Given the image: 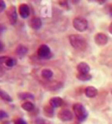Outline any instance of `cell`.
Here are the masks:
<instances>
[{
    "instance_id": "cell-1",
    "label": "cell",
    "mask_w": 112,
    "mask_h": 124,
    "mask_svg": "<svg viewBox=\"0 0 112 124\" xmlns=\"http://www.w3.org/2000/svg\"><path fill=\"white\" fill-rule=\"evenodd\" d=\"M68 41H69V44L72 45L75 49L79 50V51H84L87 47V43H86V40L80 35H69L68 36Z\"/></svg>"
},
{
    "instance_id": "cell-2",
    "label": "cell",
    "mask_w": 112,
    "mask_h": 124,
    "mask_svg": "<svg viewBox=\"0 0 112 124\" xmlns=\"http://www.w3.org/2000/svg\"><path fill=\"white\" fill-rule=\"evenodd\" d=\"M73 26L78 32H84L88 28V22L83 17H75L73 21Z\"/></svg>"
},
{
    "instance_id": "cell-3",
    "label": "cell",
    "mask_w": 112,
    "mask_h": 124,
    "mask_svg": "<svg viewBox=\"0 0 112 124\" xmlns=\"http://www.w3.org/2000/svg\"><path fill=\"white\" fill-rule=\"evenodd\" d=\"M73 110L79 121H82L87 117V111L84 108V106L82 104H80V103H75L73 106Z\"/></svg>"
},
{
    "instance_id": "cell-4",
    "label": "cell",
    "mask_w": 112,
    "mask_h": 124,
    "mask_svg": "<svg viewBox=\"0 0 112 124\" xmlns=\"http://www.w3.org/2000/svg\"><path fill=\"white\" fill-rule=\"evenodd\" d=\"M38 56L43 59V60H48L50 58H52V53H51V49L49 46L43 44L38 48Z\"/></svg>"
},
{
    "instance_id": "cell-5",
    "label": "cell",
    "mask_w": 112,
    "mask_h": 124,
    "mask_svg": "<svg viewBox=\"0 0 112 124\" xmlns=\"http://www.w3.org/2000/svg\"><path fill=\"white\" fill-rule=\"evenodd\" d=\"M7 16L9 19V22L11 25H15L17 23V18H18V14H17V9L15 6H10L8 8L7 11Z\"/></svg>"
},
{
    "instance_id": "cell-6",
    "label": "cell",
    "mask_w": 112,
    "mask_h": 124,
    "mask_svg": "<svg viewBox=\"0 0 112 124\" xmlns=\"http://www.w3.org/2000/svg\"><path fill=\"white\" fill-rule=\"evenodd\" d=\"M94 41L98 46H105L108 43V37L104 33L99 32L94 36Z\"/></svg>"
},
{
    "instance_id": "cell-7",
    "label": "cell",
    "mask_w": 112,
    "mask_h": 124,
    "mask_svg": "<svg viewBox=\"0 0 112 124\" xmlns=\"http://www.w3.org/2000/svg\"><path fill=\"white\" fill-rule=\"evenodd\" d=\"M18 12H19L20 16H21L23 19H26L30 15V7L27 4H24V3L20 4L19 7H18Z\"/></svg>"
},
{
    "instance_id": "cell-8",
    "label": "cell",
    "mask_w": 112,
    "mask_h": 124,
    "mask_svg": "<svg viewBox=\"0 0 112 124\" xmlns=\"http://www.w3.org/2000/svg\"><path fill=\"white\" fill-rule=\"evenodd\" d=\"M59 118L62 121H70L73 119V113L68 109H63L59 113Z\"/></svg>"
},
{
    "instance_id": "cell-9",
    "label": "cell",
    "mask_w": 112,
    "mask_h": 124,
    "mask_svg": "<svg viewBox=\"0 0 112 124\" xmlns=\"http://www.w3.org/2000/svg\"><path fill=\"white\" fill-rule=\"evenodd\" d=\"M29 26L33 30H39L42 27V20L39 17H33L29 20Z\"/></svg>"
},
{
    "instance_id": "cell-10",
    "label": "cell",
    "mask_w": 112,
    "mask_h": 124,
    "mask_svg": "<svg viewBox=\"0 0 112 124\" xmlns=\"http://www.w3.org/2000/svg\"><path fill=\"white\" fill-rule=\"evenodd\" d=\"M63 104H64L63 99L60 98V97H59V96H57V97H53V98H51V100H50V105L52 106L53 108L60 107Z\"/></svg>"
},
{
    "instance_id": "cell-11",
    "label": "cell",
    "mask_w": 112,
    "mask_h": 124,
    "mask_svg": "<svg viewBox=\"0 0 112 124\" xmlns=\"http://www.w3.org/2000/svg\"><path fill=\"white\" fill-rule=\"evenodd\" d=\"M84 93L87 97H90V98H92V97H95L98 93V90L94 87V86H87L84 90Z\"/></svg>"
},
{
    "instance_id": "cell-12",
    "label": "cell",
    "mask_w": 112,
    "mask_h": 124,
    "mask_svg": "<svg viewBox=\"0 0 112 124\" xmlns=\"http://www.w3.org/2000/svg\"><path fill=\"white\" fill-rule=\"evenodd\" d=\"M77 70L79 74H89L90 70V67L86 64V63H79L77 65Z\"/></svg>"
},
{
    "instance_id": "cell-13",
    "label": "cell",
    "mask_w": 112,
    "mask_h": 124,
    "mask_svg": "<svg viewBox=\"0 0 112 124\" xmlns=\"http://www.w3.org/2000/svg\"><path fill=\"white\" fill-rule=\"evenodd\" d=\"M15 53L17 56L19 57H24L27 53H28V48L24 45H19L17 48H16V51H15Z\"/></svg>"
},
{
    "instance_id": "cell-14",
    "label": "cell",
    "mask_w": 112,
    "mask_h": 124,
    "mask_svg": "<svg viewBox=\"0 0 112 124\" xmlns=\"http://www.w3.org/2000/svg\"><path fill=\"white\" fill-rule=\"evenodd\" d=\"M41 76L46 79H50V78H53L54 73H53V70H50V69H44V70H42V71H41Z\"/></svg>"
},
{
    "instance_id": "cell-15",
    "label": "cell",
    "mask_w": 112,
    "mask_h": 124,
    "mask_svg": "<svg viewBox=\"0 0 112 124\" xmlns=\"http://www.w3.org/2000/svg\"><path fill=\"white\" fill-rule=\"evenodd\" d=\"M34 107H35V105L30 101H26L22 104V108L26 111H32V110H34Z\"/></svg>"
},
{
    "instance_id": "cell-16",
    "label": "cell",
    "mask_w": 112,
    "mask_h": 124,
    "mask_svg": "<svg viewBox=\"0 0 112 124\" xmlns=\"http://www.w3.org/2000/svg\"><path fill=\"white\" fill-rule=\"evenodd\" d=\"M0 98H2L3 100H5V101H12V98H11V96H10L6 91H4V90H2V89H0Z\"/></svg>"
},
{
    "instance_id": "cell-17",
    "label": "cell",
    "mask_w": 112,
    "mask_h": 124,
    "mask_svg": "<svg viewBox=\"0 0 112 124\" xmlns=\"http://www.w3.org/2000/svg\"><path fill=\"white\" fill-rule=\"evenodd\" d=\"M76 78H78L79 80H82V81H85V80H89L91 78V75L89 74H79L76 75Z\"/></svg>"
},
{
    "instance_id": "cell-18",
    "label": "cell",
    "mask_w": 112,
    "mask_h": 124,
    "mask_svg": "<svg viewBox=\"0 0 112 124\" xmlns=\"http://www.w3.org/2000/svg\"><path fill=\"white\" fill-rule=\"evenodd\" d=\"M16 64H17V61H16V59H14V58H7V60H6V62H5V65H6L8 68H13Z\"/></svg>"
},
{
    "instance_id": "cell-19",
    "label": "cell",
    "mask_w": 112,
    "mask_h": 124,
    "mask_svg": "<svg viewBox=\"0 0 112 124\" xmlns=\"http://www.w3.org/2000/svg\"><path fill=\"white\" fill-rule=\"evenodd\" d=\"M19 98L20 99H33L34 95L32 93H29V92H21V93H19Z\"/></svg>"
},
{
    "instance_id": "cell-20",
    "label": "cell",
    "mask_w": 112,
    "mask_h": 124,
    "mask_svg": "<svg viewBox=\"0 0 112 124\" xmlns=\"http://www.w3.org/2000/svg\"><path fill=\"white\" fill-rule=\"evenodd\" d=\"M58 3L60 7H63L64 9H68L69 8V2L68 0H58Z\"/></svg>"
},
{
    "instance_id": "cell-21",
    "label": "cell",
    "mask_w": 112,
    "mask_h": 124,
    "mask_svg": "<svg viewBox=\"0 0 112 124\" xmlns=\"http://www.w3.org/2000/svg\"><path fill=\"white\" fill-rule=\"evenodd\" d=\"M44 111H45L46 114L49 115V116H53V114H54V108L51 106V105H47V106H45Z\"/></svg>"
},
{
    "instance_id": "cell-22",
    "label": "cell",
    "mask_w": 112,
    "mask_h": 124,
    "mask_svg": "<svg viewBox=\"0 0 112 124\" xmlns=\"http://www.w3.org/2000/svg\"><path fill=\"white\" fill-rule=\"evenodd\" d=\"M6 9V3L4 0H0V13Z\"/></svg>"
},
{
    "instance_id": "cell-23",
    "label": "cell",
    "mask_w": 112,
    "mask_h": 124,
    "mask_svg": "<svg viewBox=\"0 0 112 124\" xmlns=\"http://www.w3.org/2000/svg\"><path fill=\"white\" fill-rule=\"evenodd\" d=\"M14 124H27V122L22 118H18L14 121Z\"/></svg>"
},
{
    "instance_id": "cell-24",
    "label": "cell",
    "mask_w": 112,
    "mask_h": 124,
    "mask_svg": "<svg viewBox=\"0 0 112 124\" xmlns=\"http://www.w3.org/2000/svg\"><path fill=\"white\" fill-rule=\"evenodd\" d=\"M8 117V114L4 111V110H0V119H4V118H7Z\"/></svg>"
},
{
    "instance_id": "cell-25",
    "label": "cell",
    "mask_w": 112,
    "mask_h": 124,
    "mask_svg": "<svg viewBox=\"0 0 112 124\" xmlns=\"http://www.w3.org/2000/svg\"><path fill=\"white\" fill-rule=\"evenodd\" d=\"M35 124H48V123L44 119H42V118H38V119H36Z\"/></svg>"
},
{
    "instance_id": "cell-26",
    "label": "cell",
    "mask_w": 112,
    "mask_h": 124,
    "mask_svg": "<svg viewBox=\"0 0 112 124\" xmlns=\"http://www.w3.org/2000/svg\"><path fill=\"white\" fill-rule=\"evenodd\" d=\"M7 58H8V57H0V65L5 64V62H6Z\"/></svg>"
},
{
    "instance_id": "cell-27",
    "label": "cell",
    "mask_w": 112,
    "mask_h": 124,
    "mask_svg": "<svg viewBox=\"0 0 112 124\" xmlns=\"http://www.w3.org/2000/svg\"><path fill=\"white\" fill-rule=\"evenodd\" d=\"M3 49H4V45H3V43L1 42V41H0V52H2Z\"/></svg>"
},
{
    "instance_id": "cell-28",
    "label": "cell",
    "mask_w": 112,
    "mask_h": 124,
    "mask_svg": "<svg viewBox=\"0 0 112 124\" xmlns=\"http://www.w3.org/2000/svg\"><path fill=\"white\" fill-rule=\"evenodd\" d=\"M108 31H109V33L112 35V22H111V24L109 25V28H108Z\"/></svg>"
},
{
    "instance_id": "cell-29",
    "label": "cell",
    "mask_w": 112,
    "mask_h": 124,
    "mask_svg": "<svg viewBox=\"0 0 112 124\" xmlns=\"http://www.w3.org/2000/svg\"><path fill=\"white\" fill-rule=\"evenodd\" d=\"M70 2H72L73 4H77L79 2V0H70Z\"/></svg>"
},
{
    "instance_id": "cell-30",
    "label": "cell",
    "mask_w": 112,
    "mask_h": 124,
    "mask_svg": "<svg viewBox=\"0 0 112 124\" xmlns=\"http://www.w3.org/2000/svg\"><path fill=\"white\" fill-rule=\"evenodd\" d=\"M97 1H98L99 4H103V3H105L106 0H97Z\"/></svg>"
},
{
    "instance_id": "cell-31",
    "label": "cell",
    "mask_w": 112,
    "mask_h": 124,
    "mask_svg": "<svg viewBox=\"0 0 112 124\" xmlns=\"http://www.w3.org/2000/svg\"><path fill=\"white\" fill-rule=\"evenodd\" d=\"M111 94H112V89H111Z\"/></svg>"
},
{
    "instance_id": "cell-32",
    "label": "cell",
    "mask_w": 112,
    "mask_h": 124,
    "mask_svg": "<svg viewBox=\"0 0 112 124\" xmlns=\"http://www.w3.org/2000/svg\"><path fill=\"white\" fill-rule=\"evenodd\" d=\"M111 14H112V9H111Z\"/></svg>"
},
{
    "instance_id": "cell-33",
    "label": "cell",
    "mask_w": 112,
    "mask_h": 124,
    "mask_svg": "<svg viewBox=\"0 0 112 124\" xmlns=\"http://www.w3.org/2000/svg\"><path fill=\"white\" fill-rule=\"evenodd\" d=\"M89 1H92V0H89Z\"/></svg>"
}]
</instances>
